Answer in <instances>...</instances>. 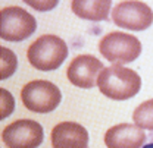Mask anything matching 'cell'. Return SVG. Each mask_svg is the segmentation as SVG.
<instances>
[{"mask_svg":"<svg viewBox=\"0 0 153 148\" xmlns=\"http://www.w3.org/2000/svg\"><path fill=\"white\" fill-rule=\"evenodd\" d=\"M97 87L105 97L115 101H125L138 94L141 88V78L130 68L114 65L100 72Z\"/></svg>","mask_w":153,"mask_h":148,"instance_id":"1","label":"cell"},{"mask_svg":"<svg viewBox=\"0 0 153 148\" xmlns=\"http://www.w3.org/2000/svg\"><path fill=\"white\" fill-rule=\"evenodd\" d=\"M68 57V46L57 35L44 34L38 37L27 50V59L33 68L43 72L55 71Z\"/></svg>","mask_w":153,"mask_h":148,"instance_id":"2","label":"cell"},{"mask_svg":"<svg viewBox=\"0 0 153 148\" xmlns=\"http://www.w3.org/2000/svg\"><path fill=\"white\" fill-rule=\"evenodd\" d=\"M99 52L111 63L125 65L134 62L141 54V43L133 34L112 31L100 40Z\"/></svg>","mask_w":153,"mask_h":148,"instance_id":"3","label":"cell"},{"mask_svg":"<svg viewBox=\"0 0 153 148\" xmlns=\"http://www.w3.org/2000/svg\"><path fill=\"white\" fill-rule=\"evenodd\" d=\"M21 100L24 106L33 113H50L62 100V93L50 81L36 79L25 84L21 90Z\"/></svg>","mask_w":153,"mask_h":148,"instance_id":"4","label":"cell"},{"mask_svg":"<svg viewBox=\"0 0 153 148\" xmlns=\"http://www.w3.org/2000/svg\"><path fill=\"white\" fill-rule=\"evenodd\" d=\"M37 29L36 18L19 6H7L0 10V37L9 43L24 41Z\"/></svg>","mask_w":153,"mask_h":148,"instance_id":"5","label":"cell"},{"mask_svg":"<svg viewBox=\"0 0 153 148\" xmlns=\"http://www.w3.org/2000/svg\"><path fill=\"white\" fill-rule=\"evenodd\" d=\"M112 21L128 31H144L153 24V10L143 1L125 0L112 9Z\"/></svg>","mask_w":153,"mask_h":148,"instance_id":"6","label":"cell"},{"mask_svg":"<svg viewBox=\"0 0 153 148\" xmlns=\"http://www.w3.org/2000/svg\"><path fill=\"white\" fill-rule=\"evenodd\" d=\"M1 141L6 148H38L44 141V130L36 120L19 119L3 129Z\"/></svg>","mask_w":153,"mask_h":148,"instance_id":"7","label":"cell"},{"mask_svg":"<svg viewBox=\"0 0 153 148\" xmlns=\"http://www.w3.org/2000/svg\"><path fill=\"white\" fill-rule=\"evenodd\" d=\"M103 63L91 54H78L72 59L66 69V78L78 88H93L97 85V78L103 71Z\"/></svg>","mask_w":153,"mask_h":148,"instance_id":"8","label":"cell"},{"mask_svg":"<svg viewBox=\"0 0 153 148\" xmlns=\"http://www.w3.org/2000/svg\"><path fill=\"white\" fill-rule=\"evenodd\" d=\"M147 136L135 123H119L106 130L105 145L108 148H141Z\"/></svg>","mask_w":153,"mask_h":148,"instance_id":"9","label":"cell"},{"mask_svg":"<svg viewBox=\"0 0 153 148\" xmlns=\"http://www.w3.org/2000/svg\"><path fill=\"white\" fill-rule=\"evenodd\" d=\"M53 148H88V132L75 122H60L50 133Z\"/></svg>","mask_w":153,"mask_h":148,"instance_id":"10","label":"cell"},{"mask_svg":"<svg viewBox=\"0 0 153 148\" xmlns=\"http://www.w3.org/2000/svg\"><path fill=\"white\" fill-rule=\"evenodd\" d=\"M111 6L109 0H74L71 3V9L78 18L96 22L108 19Z\"/></svg>","mask_w":153,"mask_h":148,"instance_id":"11","label":"cell"},{"mask_svg":"<svg viewBox=\"0 0 153 148\" xmlns=\"http://www.w3.org/2000/svg\"><path fill=\"white\" fill-rule=\"evenodd\" d=\"M133 120L141 129H147L153 132V98L143 101L135 107L133 113Z\"/></svg>","mask_w":153,"mask_h":148,"instance_id":"12","label":"cell"},{"mask_svg":"<svg viewBox=\"0 0 153 148\" xmlns=\"http://www.w3.org/2000/svg\"><path fill=\"white\" fill-rule=\"evenodd\" d=\"M0 53V79H7L15 74L18 68V59L12 50L6 47H1Z\"/></svg>","mask_w":153,"mask_h":148,"instance_id":"13","label":"cell"},{"mask_svg":"<svg viewBox=\"0 0 153 148\" xmlns=\"http://www.w3.org/2000/svg\"><path fill=\"white\" fill-rule=\"evenodd\" d=\"M0 94H1V114H0V117L4 119L12 113L15 103H13V97L10 95V93H7L4 88H0Z\"/></svg>","mask_w":153,"mask_h":148,"instance_id":"14","label":"cell"},{"mask_svg":"<svg viewBox=\"0 0 153 148\" xmlns=\"http://www.w3.org/2000/svg\"><path fill=\"white\" fill-rule=\"evenodd\" d=\"M141 148H153V132L149 135V141H147V144H144Z\"/></svg>","mask_w":153,"mask_h":148,"instance_id":"15","label":"cell"}]
</instances>
